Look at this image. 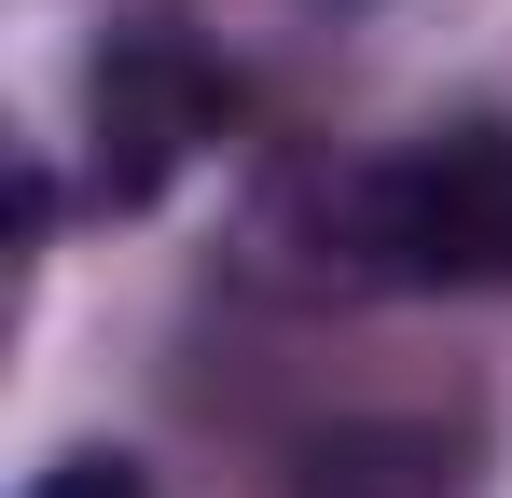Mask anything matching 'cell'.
Returning a JSON list of instances; mask_svg holds the SVG:
<instances>
[{"label": "cell", "instance_id": "2", "mask_svg": "<svg viewBox=\"0 0 512 498\" xmlns=\"http://www.w3.org/2000/svg\"><path fill=\"white\" fill-rule=\"evenodd\" d=\"M84 111H97V194L139 208V194H167L180 166L208 153L222 83H208V56L180 28H111V56L84 70Z\"/></svg>", "mask_w": 512, "mask_h": 498}, {"label": "cell", "instance_id": "1", "mask_svg": "<svg viewBox=\"0 0 512 498\" xmlns=\"http://www.w3.org/2000/svg\"><path fill=\"white\" fill-rule=\"evenodd\" d=\"M319 249L388 291H512V125H443L305 194Z\"/></svg>", "mask_w": 512, "mask_h": 498}, {"label": "cell", "instance_id": "3", "mask_svg": "<svg viewBox=\"0 0 512 498\" xmlns=\"http://www.w3.org/2000/svg\"><path fill=\"white\" fill-rule=\"evenodd\" d=\"M28 498H153V485H139L125 457H56V471H42Z\"/></svg>", "mask_w": 512, "mask_h": 498}]
</instances>
